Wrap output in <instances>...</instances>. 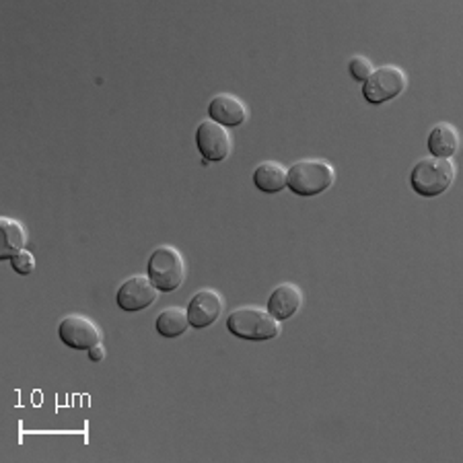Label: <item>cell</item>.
<instances>
[{"instance_id": "cell-1", "label": "cell", "mask_w": 463, "mask_h": 463, "mask_svg": "<svg viewBox=\"0 0 463 463\" xmlns=\"http://www.w3.org/2000/svg\"><path fill=\"white\" fill-rule=\"evenodd\" d=\"M335 182V171L327 161L305 159L297 161L287 174V188L297 196L311 198L332 188Z\"/></svg>"}, {"instance_id": "cell-2", "label": "cell", "mask_w": 463, "mask_h": 463, "mask_svg": "<svg viewBox=\"0 0 463 463\" xmlns=\"http://www.w3.org/2000/svg\"><path fill=\"white\" fill-rule=\"evenodd\" d=\"M455 182V165L451 159L427 156L414 165L410 174V185L422 198H437L447 192Z\"/></svg>"}, {"instance_id": "cell-3", "label": "cell", "mask_w": 463, "mask_h": 463, "mask_svg": "<svg viewBox=\"0 0 463 463\" xmlns=\"http://www.w3.org/2000/svg\"><path fill=\"white\" fill-rule=\"evenodd\" d=\"M227 332L248 342H266L280 334V321L260 307H239L227 317Z\"/></svg>"}, {"instance_id": "cell-4", "label": "cell", "mask_w": 463, "mask_h": 463, "mask_svg": "<svg viewBox=\"0 0 463 463\" xmlns=\"http://www.w3.org/2000/svg\"><path fill=\"white\" fill-rule=\"evenodd\" d=\"M148 279H151L156 290L161 293H174L185 279V261L184 256L171 245L156 248L146 264Z\"/></svg>"}, {"instance_id": "cell-5", "label": "cell", "mask_w": 463, "mask_h": 463, "mask_svg": "<svg viewBox=\"0 0 463 463\" xmlns=\"http://www.w3.org/2000/svg\"><path fill=\"white\" fill-rule=\"evenodd\" d=\"M408 85L406 72L398 69V66H381V69L373 71L367 83L363 85V97L371 106H381L395 99V97L404 93Z\"/></svg>"}, {"instance_id": "cell-6", "label": "cell", "mask_w": 463, "mask_h": 463, "mask_svg": "<svg viewBox=\"0 0 463 463\" xmlns=\"http://www.w3.org/2000/svg\"><path fill=\"white\" fill-rule=\"evenodd\" d=\"M58 335L64 346L72 350H91L101 342V330L95 321L83 316H69L60 321Z\"/></svg>"}, {"instance_id": "cell-7", "label": "cell", "mask_w": 463, "mask_h": 463, "mask_svg": "<svg viewBox=\"0 0 463 463\" xmlns=\"http://www.w3.org/2000/svg\"><path fill=\"white\" fill-rule=\"evenodd\" d=\"M156 297H159V290H156L148 276H132L118 288L116 301L122 311L137 313L151 307Z\"/></svg>"}, {"instance_id": "cell-8", "label": "cell", "mask_w": 463, "mask_h": 463, "mask_svg": "<svg viewBox=\"0 0 463 463\" xmlns=\"http://www.w3.org/2000/svg\"><path fill=\"white\" fill-rule=\"evenodd\" d=\"M196 146L203 159L211 163L225 161L231 153V137L221 124L206 119L196 130Z\"/></svg>"}, {"instance_id": "cell-9", "label": "cell", "mask_w": 463, "mask_h": 463, "mask_svg": "<svg viewBox=\"0 0 463 463\" xmlns=\"http://www.w3.org/2000/svg\"><path fill=\"white\" fill-rule=\"evenodd\" d=\"M222 309H225V303H222V297L216 293V290H198V293L190 298L188 309H185L188 311L190 327L204 330V327L213 326L214 321L222 316Z\"/></svg>"}, {"instance_id": "cell-10", "label": "cell", "mask_w": 463, "mask_h": 463, "mask_svg": "<svg viewBox=\"0 0 463 463\" xmlns=\"http://www.w3.org/2000/svg\"><path fill=\"white\" fill-rule=\"evenodd\" d=\"M208 118L221 124L222 128H237L248 119V108L239 97L221 93L213 97L211 106H208Z\"/></svg>"}, {"instance_id": "cell-11", "label": "cell", "mask_w": 463, "mask_h": 463, "mask_svg": "<svg viewBox=\"0 0 463 463\" xmlns=\"http://www.w3.org/2000/svg\"><path fill=\"white\" fill-rule=\"evenodd\" d=\"M301 305H303L301 288L287 282V285H280L272 290L270 298H268L266 311L270 313L276 321H287L293 316H297V311L301 309Z\"/></svg>"}, {"instance_id": "cell-12", "label": "cell", "mask_w": 463, "mask_h": 463, "mask_svg": "<svg viewBox=\"0 0 463 463\" xmlns=\"http://www.w3.org/2000/svg\"><path fill=\"white\" fill-rule=\"evenodd\" d=\"M429 151L435 159H451L458 153L459 146V134L451 124L440 122L429 134Z\"/></svg>"}, {"instance_id": "cell-13", "label": "cell", "mask_w": 463, "mask_h": 463, "mask_svg": "<svg viewBox=\"0 0 463 463\" xmlns=\"http://www.w3.org/2000/svg\"><path fill=\"white\" fill-rule=\"evenodd\" d=\"M287 174L288 171L280 163L264 161L253 171V184L264 194H279L287 188Z\"/></svg>"}, {"instance_id": "cell-14", "label": "cell", "mask_w": 463, "mask_h": 463, "mask_svg": "<svg viewBox=\"0 0 463 463\" xmlns=\"http://www.w3.org/2000/svg\"><path fill=\"white\" fill-rule=\"evenodd\" d=\"M0 231H3V250H0V260H13L25 251L27 245V231L21 222L6 219H0Z\"/></svg>"}, {"instance_id": "cell-15", "label": "cell", "mask_w": 463, "mask_h": 463, "mask_svg": "<svg viewBox=\"0 0 463 463\" xmlns=\"http://www.w3.org/2000/svg\"><path fill=\"white\" fill-rule=\"evenodd\" d=\"M188 311H184L182 307L163 309L155 321V330L159 332L163 338H179V335L188 332Z\"/></svg>"}, {"instance_id": "cell-16", "label": "cell", "mask_w": 463, "mask_h": 463, "mask_svg": "<svg viewBox=\"0 0 463 463\" xmlns=\"http://www.w3.org/2000/svg\"><path fill=\"white\" fill-rule=\"evenodd\" d=\"M348 71H350V74H353V79L356 80V83H367V79L373 74V64L369 58L354 56L348 62Z\"/></svg>"}, {"instance_id": "cell-17", "label": "cell", "mask_w": 463, "mask_h": 463, "mask_svg": "<svg viewBox=\"0 0 463 463\" xmlns=\"http://www.w3.org/2000/svg\"><path fill=\"white\" fill-rule=\"evenodd\" d=\"M11 266H13V270L17 272V274L27 276V274H32L35 270V260H33V256L29 251H21L19 256H14L11 260Z\"/></svg>"}, {"instance_id": "cell-18", "label": "cell", "mask_w": 463, "mask_h": 463, "mask_svg": "<svg viewBox=\"0 0 463 463\" xmlns=\"http://www.w3.org/2000/svg\"><path fill=\"white\" fill-rule=\"evenodd\" d=\"M89 353V358H91L93 363H101L103 358H106V348H103V345L99 342V345H95L91 350H87Z\"/></svg>"}]
</instances>
